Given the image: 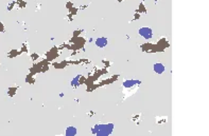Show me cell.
<instances>
[{
  "label": "cell",
  "mask_w": 209,
  "mask_h": 136,
  "mask_svg": "<svg viewBox=\"0 0 209 136\" xmlns=\"http://www.w3.org/2000/svg\"><path fill=\"white\" fill-rule=\"evenodd\" d=\"M114 123H97L91 128V134L98 136L110 135L114 131Z\"/></svg>",
  "instance_id": "6da1fadb"
},
{
  "label": "cell",
  "mask_w": 209,
  "mask_h": 136,
  "mask_svg": "<svg viewBox=\"0 0 209 136\" xmlns=\"http://www.w3.org/2000/svg\"><path fill=\"white\" fill-rule=\"evenodd\" d=\"M138 33H139V35L141 36L142 38H144V39H146V40H150V39L153 38V31L148 27H140Z\"/></svg>",
  "instance_id": "7a4b0ae2"
},
{
  "label": "cell",
  "mask_w": 209,
  "mask_h": 136,
  "mask_svg": "<svg viewBox=\"0 0 209 136\" xmlns=\"http://www.w3.org/2000/svg\"><path fill=\"white\" fill-rule=\"evenodd\" d=\"M96 45H97L98 48H101V49H103V48H105L106 45H107L108 43V40L106 39L105 37H99L96 39Z\"/></svg>",
  "instance_id": "3957f363"
},
{
  "label": "cell",
  "mask_w": 209,
  "mask_h": 136,
  "mask_svg": "<svg viewBox=\"0 0 209 136\" xmlns=\"http://www.w3.org/2000/svg\"><path fill=\"white\" fill-rule=\"evenodd\" d=\"M153 70L156 74H162L166 71V67H164V65H162V63L157 62L153 65Z\"/></svg>",
  "instance_id": "277c9868"
},
{
  "label": "cell",
  "mask_w": 209,
  "mask_h": 136,
  "mask_svg": "<svg viewBox=\"0 0 209 136\" xmlns=\"http://www.w3.org/2000/svg\"><path fill=\"white\" fill-rule=\"evenodd\" d=\"M77 134H78L77 128L72 127V126L66 128V130H65V135L66 136H74V135H77Z\"/></svg>",
  "instance_id": "5b68a950"
},
{
  "label": "cell",
  "mask_w": 209,
  "mask_h": 136,
  "mask_svg": "<svg viewBox=\"0 0 209 136\" xmlns=\"http://www.w3.org/2000/svg\"><path fill=\"white\" fill-rule=\"evenodd\" d=\"M138 83H140L139 81H136V80H133V79H130V80H125L123 82V87L125 88V89H131L132 87H134V85H138Z\"/></svg>",
  "instance_id": "8992f818"
},
{
  "label": "cell",
  "mask_w": 209,
  "mask_h": 136,
  "mask_svg": "<svg viewBox=\"0 0 209 136\" xmlns=\"http://www.w3.org/2000/svg\"><path fill=\"white\" fill-rule=\"evenodd\" d=\"M81 79H82V76H75L73 79L71 80V85L73 88H77L79 87V85L81 83Z\"/></svg>",
  "instance_id": "52a82bcc"
}]
</instances>
